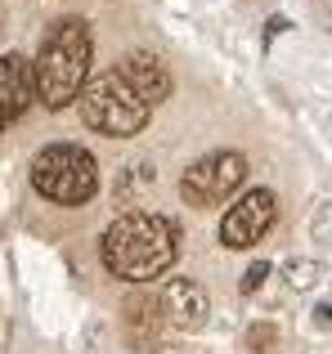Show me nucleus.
Instances as JSON below:
<instances>
[{
  "label": "nucleus",
  "instance_id": "nucleus-1",
  "mask_svg": "<svg viewBox=\"0 0 332 354\" xmlns=\"http://www.w3.org/2000/svg\"><path fill=\"white\" fill-rule=\"evenodd\" d=\"M99 256H104L108 274L126 278V283H153L175 265V225L158 211H126L108 225Z\"/></svg>",
  "mask_w": 332,
  "mask_h": 354
},
{
  "label": "nucleus",
  "instance_id": "nucleus-2",
  "mask_svg": "<svg viewBox=\"0 0 332 354\" xmlns=\"http://www.w3.org/2000/svg\"><path fill=\"white\" fill-rule=\"evenodd\" d=\"M90 54H95V41H90L86 18H59V23L45 27L41 36V54H36V99L45 108H68L81 99L90 81Z\"/></svg>",
  "mask_w": 332,
  "mask_h": 354
},
{
  "label": "nucleus",
  "instance_id": "nucleus-3",
  "mask_svg": "<svg viewBox=\"0 0 332 354\" xmlns=\"http://www.w3.org/2000/svg\"><path fill=\"white\" fill-rule=\"evenodd\" d=\"M77 104H81V121H86L90 130H99V135H113V139L140 135V130L149 126V113H153V104H149V99H144L117 68L90 77Z\"/></svg>",
  "mask_w": 332,
  "mask_h": 354
},
{
  "label": "nucleus",
  "instance_id": "nucleus-4",
  "mask_svg": "<svg viewBox=\"0 0 332 354\" xmlns=\"http://www.w3.org/2000/svg\"><path fill=\"white\" fill-rule=\"evenodd\" d=\"M32 189L59 207H81L99 189V166L77 144H50L32 162Z\"/></svg>",
  "mask_w": 332,
  "mask_h": 354
},
{
  "label": "nucleus",
  "instance_id": "nucleus-5",
  "mask_svg": "<svg viewBox=\"0 0 332 354\" xmlns=\"http://www.w3.org/2000/svg\"><path fill=\"white\" fill-rule=\"evenodd\" d=\"M247 180V162L238 153H207L193 162L180 180V193L189 207H220L229 193H238Z\"/></svg>",
  "mask_w": 332,
  "mask_h": 354
},
{
  "label": "nucleus",
  "instance_id": "nucleus-6",
  "mask_svg": "<svg viewBox=\"0 0 332 354\" xmlns=\"http://www.w3.org/2000/svg\"><path fill=\"white\" fill-rule=\"evenodd\" d=\"M274 216H279V198H274L270 189L243 193V198L225 211V220H220V242H225V247H234V251L256 247V242L270 234Z\"/></svg>",
  "mask_w": 332,
  "mask_h": 354
},
{
  "label": "nucleus",
  "instance_id": "nucleus-7",
  "mask_svg": "<svg viewBox=\"0 0 332 354\" xmlns=\"http://www.w3.org/2000/svg\"><path fill=\"white\" fill-rule=\"evenodd\" d=\"M32 99H36V68L23 54H5L0 59V130L14 126L32 108Z\"/></svg>",
  "mask_w": 332,
  "mask_h": 354
},
{
  "label": "nucleus",
  "instance_id": "nucleus-8",
  "mask_svg": "<svg viewBox=\"0 0 332 354\" xmlns=\"http://www.w3.org/2000/svg\"><path fill=\"white\" fill-rule=\"evenodd\" d=\"M207 292H202V283H193V278H171V283L162 287V314L171 328L180 332H198L202 323H207Z\"/></svg>",
  "mask_w": 332,
  "mask_h": 354
},
{
  "label": "nucleus",
  "instance_id": "nucleus-9",
  "mask_svg": "<svg viewBox=\"0 0 332 354\" xmlns=\"http://www.w3.org/2000/svg\"><path fill=\"white\" fill-rule=\"evenodd\" d=\"M117 72H122V77L131 81V86L140 90V95L149 99V104H162V99L171 95V77H166V68H162L158 54L135 50V54H126V59L117 63Z\"/></svg>",
  "mask_w": 332,
  "mask_h": 354
},
{
  "label": "nucleus",
  "instance_id": "nucleus-10",
  "mask_svg": "<svg viewBox=\"0 0 332 354\" xmlns=\"http://www.w3.org/2000/svg\"><path fill=\"white\" fill-rule=\"evenodd\" d=\"M162 323H166V314H162V296H153V292H135L131 301H126V337H131V346L149 350Z\"/></svg>",
  "mask_w": 332,
  "mask_h": 354
},
{
  "label": "nucleus",
  "instance_id": "nucleus-11",
  "mask_svg": "<svg viewBox=\"0 0 332 354\" xmlns=\"http://www.w3.org/2000/svg\"><path fill=\"white\" fill-rule=\"evenodd\" d=\"M274 341H279V328H274V323H252V328H247V350H270Z\"/></svg>",
  "mask_w": 332,
  "mask_h": 354
},
{
  "label": "nucleus",
  "instance_id": "nucleus-12",
  "mask_svg": "<svg viewBox=\"0 0 332 354\" xmlns=\"http://www.w3.org/2000/svg\"><path fill=\"white\" fill-rule=\"evenodd\" d=\"M319 278V260H288V283L292 287H310Z\"/></svg>",
  "mask_w": 332,
  "mask_h": 354
},
{
  "label": "nucleus",
  "instance_id": "nucleus-13",
  "mask_svg": "<svg viewBox=\"0 0 332 354\" xmlns=\"http://www.w3.org/2000/svg\"><path fill=\"white\" fill-rule=\"evenodd\" d=\"M270 278V260H256V265H247V274H243V296H252V292H261V283Z\"/></svg>",
  "mask_w": 332,
  "mask_h": 354
},
{
  "label": "nucleus",
  "instance_id": "nucleus-14",
  "mask_svg": "<svg viewBox=\"0 0 332 354\" xmlns=\"http://www.w3.org/2000/svg\"><path fill=\"white\" fill-rule=\"evenodd\" d=\"M283 32H288V18H283V14H274L270 23H265V41H274V36H283Z\"/></svg>",
  "mask_w": 332,
  "mask_h": 354
},
{
  "label": "nucleus",
  "instance_id": "nucleus-15",
  "mask_svg": "<svg viewBox=\"0 0 332 354\" xmlns=\"http://www.w3.org/2000/svg\"><path fill=\"white\" fill-rule=\"evenodd\" d=\"M315 323H319V328H332V301H319L315 305Z\"/></svg>",
  "mask_w": 332,
  "mask_h": 354
},
{
  "label": "nucleus",
  "instance_id": "nucleus-16",
  "mask_svg": "<svg viewBox=\"0 0 332 354\" xmlns=\"http://www.w3.org/2000/svg\"><path fill=\"white\" fill-rule=\"evenodd\" d=\"M153 354H189V350H180V346H162V350H153Z\"/></svg>",
  "mask_w": 332,
  "mask_h": 354
}]
</instances>
